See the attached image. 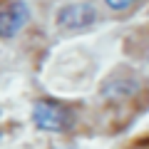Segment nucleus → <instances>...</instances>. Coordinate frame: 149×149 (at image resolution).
I'll return each mask as SVG.
<instances>
[{
	"instance_id": "obj_1",
	"label": "nucleus",
	"mask_w": 149,
	"mask_h": 149,
	"mask_svg": "<svg viewBox=\"0 0 149 149\" xmlns=\"http://www.w3.org/2000/svg\"><path fill=\"white\" fill-rule=\"evenodd\" d=\"M32 119L40 129H47V132H65L72 124L70 109L60 102H37L32 109Z\"/></svg>"
},
{
	"instance_id": "obj_2",
	"label": "nucleus",
	"mask_w": 149,
	"mask_h": 149,
	"mask_svg": "<svg viewBox=\"0 0 149 149\" xmlns=\"http://www.w3.org/2000/svg\"><path fill=\"white\" fill-rule=\"evenodd\" d=\"M30 17V10L22 0H15L5 10H0V37H13L22 30V25Z\"/></svg>"
},
{
	"instance_id": "obj_3",
	"label": "nucleus",
	"mask_w": 149,
	"mask_h": 149,
	"mask_svg": "<svg viewBox=\"0 0 149 149\" xmlns=\"http://www.w3.org/2000/svg\"><path fill=\"white\" fill-rule=\"evenodd\" d=\"M92 20H95V10H92V5H82V3L62 8L60 15H57V22L62 27H74V30L92 25Z\"/></svg>"
},
{
	"instance_id": "obj_4",
	"label": "nucleus",
	"mask_w": 149,
	"mask_h": 149,
	"mask_svg": "<svg viewBox=\"0 0 149 149\" xmlns=\"http://www.w3.org/2000/svg\"><path fill=\"white\" fill-rule=\"evenodd\" d=\"M107 5L112 8V10H124V8H129V5H134L137 0H104Z\"/></svg>"
}]
</instances>
